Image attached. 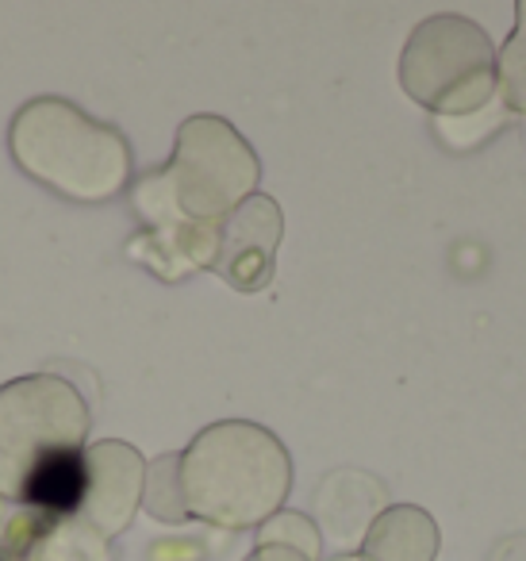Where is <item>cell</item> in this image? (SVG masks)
<instances>
[{
    "label": "cell",
    "mask_w": 526,
    "mask_h": 561,
    "mask_svg": "<svg viewBox=\"0 0 526 561\" xmlns=\"http://www.w3.org/2000/svg\"><path fill=\"white\" fill-rule=\"evenodd\" d=\"M388 489L365 469H331L316 489V523L334 550H362L369 527L388 512Z\"/></svg>",
    "instance_id": "obj_8"
},
{
    "label": "cell",
    "mask_w": 526,
    "mask_h": 561,
    "mask_svg": "<svg viewBox=\"0 0 526 561\" xmlns=\"http://www.w3.org/2000/svg\"><path fill=\"white\" fill-rule=\"evenodd\" d=\"M400 85L434 119L477 116L500 101V55L480 24L442 12L403 43Z\"/></svg>",
    "instance_id": "obj_5"
},
{
    "label": "cell",
    "mask_w": 526,
    "mask_h": 561,
    "mask_svg": "<svg viewBox=\"0 0 526 561\" xmlns=\"http://www.w3.org/2000/svg\"><path fill=\"white\" fill-rule=\"evenodd\" d=\"M258 546H285V550H296L304 558L319 561L323 535H319V527L304 512H277L273 519H265L258 527Z\"/></svg>",
    "instance_id": "obj_12"
},
{
    "label": "cell",
    "mask_w": 526,
    "mask_h": 561,
    "mask_svg": "<svg viewBox=\"0 0 526 561\" xmlns=\"http://www.w3.org/2000/svg\"><path fill=\"white\" fill-rule=\"evenodd\" d=\"M89 484H85V523L101 538H116L135 519L147 492V461L135 446L119 443V438H104L85 450Z\"/></svg>",
    "instance_id": "obj_7"
},
{
    "label": "cell",
    "mask_w": 526,
    "mask_h": 561,
    "mask_svg": "<svg viewBox=\"0 0 526 561\" xmlns=\"http://www.w3.org/2000/svg\"><path fill=\"white\" fill-rule=\"evenodd\" d=\"M285 234L281 204L265 193H254L247 204L231 211L219 224V247L211 270L239 293H262L273 280L277 247Z\"/></svg>",
    "instance_id": "obj_6"
},
{
    "label": "cell",
    "mask_w": 526,
    "mask_h": 561,
    "mask_svg": "<svg viewBox=\"0 0 526 561\" xmlns=\"http://www.w3.org/2000/svg\"><path fill=\"white\" fill-rule=\"evenodd\" d=\"M293 489V458L270 427L224 420L181 450V492L188 515L227 530L262 527Z\"/></svg>",
    "instance_id": "obj_3"
},
{
    "label": "cell",
    "mask_w": 526,
    "mask_h": 561,
    "mask_svg": "<svg viewBox=\"0 0 526 561\" xmlns=\"http://www.w3.org/2000/svg\"><path fill=\"white\" fill-rule=\"evenodd\" d=\"M507 104H503V96L492 104V108L477 112V116H465V119H434V135H438L446 147L454 150H472L480 147L484 139H492L495 131H500L503 124H507Z\"/></svg>",
    "instance_id": "obj_13"
},
{
    "label": "cell",
    "mask_w": 526,
    "mask_h": 561,
    "mask_svg": "<svg viewBox=\"0 0 526 561\" xmlns=\"http://www.w3.org/2000/svg\"><path fill=\"white\" fill-rule=\"evenodd\" d=\"M247 561H311V558H304V553H296V550H285V546H258Z\"/></svg>",
    "instance_id": "obj_14"
},
{
    "label": "cell",
    "mask_w": 526,
    "mask_h": 561,
    "mask_svg": "<svg viewBox=\"0 0 526 561\" xmlns=\"http://www.w3.org/2000/svg\"><path fill=\"white\" fill-rule=\"evenodd\" d=\"M89 404L66 377L0 385V496L70 515L85 504Z\"/></svg>",
    "instance_id": "obj_1"
},
{
    "label": "cell",
    "mask_w": 526,
    "mask_h": 561,
    "mask_svg": "<svg viewBox=\"0 0 526 561\" xmlns=\"http://www.w3.org/2000/svg\"><path fill=\"white\" fill-rule=\"evenodd\" d=\"M142 507L162 523H185V492H181V454H162L158 461L147 466V492H142Z\"/></svg>",
    "instance_id": "obj_10"
},
{
    "label": "cell",
    "mask_w": 526,
    "mask_h": 561,
    "mask_svg": "<svg viewBox=\"0 0 526 561\" xmlns=\"http://www.w3.org/2000/svg\"><path fill=\"white\" fill-rule=\"evenodd\" d=\"M500 96L511 112H526V0L515 4V32L500 50Z\"/></svg>",
    "instance_id": "obj_11"
},
{
    "label": "cell",
    "mask_w": 526,
    "mask_h": 561,
    "mask_svg": "<svg viewBox=\"0 0 526 561\" xmlns=\"http://www.w3.org/2000/svg\"><path fill=\"white\" fill-rule=\"evenodd\" d=\"M262 162L224 116H188L178 127L173 158L132 188L147 231L158 227H219L258 193Z\"/></svg>",
    "instance_id": "obj_2"
},
{
    "label": "cell",
    "mask_w": 526,
    "mask_h": 561,
    "mask_svg": "<svg viewBox=\"0 0 526 561\" xmlns=\"http://www.w3.org/2000/svg\"><path fill=\"white\" fill-rule=\"evenodd\" d=\"M442 550V530L431 512L415 504H392L365 535L357 561H434Z\"/></svg>",
    "instance_id": "obj_9"
},
{
    "label": "cell",
    "mask_w": 526,
    "mask_h": 561,
    "mask_svg": "<svg viewBox=\"0 0 526 561\" xmlns=\"http://www.w3.org/2000/svg\"><path fill=\"white\" fill-rule=\"evenodd\" d=\"M9 154L43 188L73 204H108L132 185V142L66 96H35L9 124Z\"/></svg>",
    "instance_id": "obj_4"
}]
</instances>
